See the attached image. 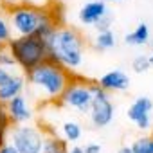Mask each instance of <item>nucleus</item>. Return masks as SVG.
I'll use <instances>...</instances> for the list:
<instances>
[{
  "instance_id": "13",
  "label": "nucleus",
  "mask_w": 153,
  "mask_h": 153,
  "mask_svg": "<svg viewBox=\"0 0 153 153\" xmlns=\"http://www.w3.org/2000/svg\"><path fill=\"white\" fill-rule=\"evenodd\" d=\"M149 40V29L144 22H140L131 33H128L124 36V42L126 45H131V47H140V45H146Z\"/></svg>"
},
{
  "instance_id": "1",
  "label": "nucleus",
  "mask_w": 153,
  "mask_h": 153,
  "mask_svg": "<svg viewBox=\"0 0 153 153\" xmlns=\"http://www.w3.org/2000/svg\"><path fill=\"white\" fill-rule=\"evenodd\" d=\"M47 52H49V61L58 63L59 67L72 72L83 63L85 40L78 29L58 27L47 40Z\"/></svg>"
},
{
  "instance_id": "14",
  "label": "nucleus",
  "mask_w": 153,
  "mask_h": 153,
  "mask_svg": "<svg viewBox=\"0 0 153 153\" xmlns=\"http://www.w3.org/2000/svg\"><path fill=\"white\" fill-rule=\"evenodd\" d=\"M67 151H68V142L63 137H58L54 133L43 137L42 153H67Z\"/></svg>"
},
{
  "instance_id": "9",
  "label": "nucleus",
  "mask_w": 153,
  "mask_h": 153,
  "mask_svg": "<svg viewBox=\"0 0 153 153\" xmlns=\"http://www.w3.org/2000/svg\"><path fill=\"white\" fill-rule=\"evenodd\" d=\"M97 87L105 92H124L130 88V76L121 68H114L101 76Z\"/></svg>"
},
{
  "instance_id": "4",
  "label": "nucleus",
  "mask_w": 153,
  "mask_h": 153,
  "mask_svg": "<svg viewBox=\"0 0 153 153\" xmlns=\"http://www.w3.org/2000/svg\"><path fill=\"white\" fill-rule=\"evenodd\" d=\"M52 22L45 7L18 4L9 9V25L16 36H31L42 24Z\"/></svg>"
},
{
  "instance_id": "3",
  "label": "nucleus",
  "mask_w": 153,
  "mask_h": 153,
  "mask_svg": "<svg viewBox=\"0 0 153 153\" xmlns=\"http://www.w3.org/2000/svg\"><path fill=\"white\" fill-rule=\"evenodd\" d=\"M7 47H9V51L15 58V63L25 74L49 59L47 42L34 36V34H31V36H13L11 42L7 43Z\"/></svg>"
},
{
  "instance_id": "17",
  "label": "nucleus",
  "mask_w": 153,
  "mask_h": 153,
  "mask_svg": "<svg viewBox=\"0 0 153 153\" xmlns=\"http://www.w3.org/2000/svg\"><path fill=\"white\" fill-rule=\"evenodd\" d=\"M9 130H11V121H9V115H7V108H6L4 103H0V146L6 144Z\"/></svg>"
},
{
  "instance_id": "18",
  "label": "nucleus",
  "mask_w": 153,
  "mask_h": 153,
  "mask_svg": "<svg viewBox=\"0 0 153 153\" xmlns=\"http://www.w3.org/2000/svg\"><path fill=\"white\" fill-rule=\"evenodd\" d=\"M130 148L133 153H153V135L139 137L137 140H133V144Z\"/></svg>"
},
{
  "instance_id": "21",
  "label": "nucleus",
  "mask_w": 153,
  "mask_h": 153,
  "mask_svg": "<svg viewBox=\"0 0 153 153\" xmlns=\"http://www.w3.org/2000/svg\"><path fill=\"white\" fill-rule=\"evenodd\" d=\"M0 67H4V68H9V67H16L15 63V58L9 51L7 45H0Z\"/></svg>"
},
{
  "instance_id": "23",
  "label": "nucleus",
  "mask_w": 153,
  "mask_h": 153,
  "mask_svg": "<svg viewBox=\"0 0 153 153\" xmlns=\"http://www.w3.org/2000/svg\"><path fill=\"white\" fill-rule=\"evenodd\" d=\"M83 151H85V153H101V146L96 144V142H90V144H87V146L83 148Z\"/></svg>"
},
{
  "instance_id": "12",
  "label": "nucleus",
  "mask_w": 153,
  "mask_h": 153,
  "mask_svg": "<svg viewBox=\"0 0 153 153\" xmlns=\"http://www.w3.org/2000/svg\"><path fill=\"white\" fill-rule=\"evenodd\" d=\"M24 88H25V78L22 74H11V78L4 85H0V103L7 105L13 97L20 96Z\"/></svg>"
},
{
  "instance_id": "24",
  "label": "nucleus",
  "mask_w": 153,
  "mask_h": 153,
  "mask_svg": "<svg viewBox=\"0 0 153 153\" xmlns=\"http://www.w3.org/2000/svg\"><path fill=\"white\" fill-rule=\"evenodd\" d=\"M11 74L13 72H9L7 68H4V67H0V85H4L9 78H11Z\"/></svg>"
},
{
  "instance_id": "29",
  "label": "nucleus",
  "mask_w": 153,
  "mask_h": 153,
  "mask_svg": "<svg viewBox=\"0 0 153 153\" xmlns=\"http://www.w3.org/2000/svg\"><path fill=\"white\" fill-rule=\"evenodd\" d=\"M20 4H29V6H36V0H20Z\"/></svg>"
},
{
  "instance_id": "2",
  "label": "nucleus",
  "mask_w": 153,
  "mask_h": 153,
  "mask_svg": "<svg viewBox=\"0 0 153 153\" xmlns=\"http://www.w3.org/2000/svg\"><path fill=\"white\" fill-rule=\"evenodd\" d=\"M27 79L36 90L43 92L47 99L59 101L61 94L65 92L67 85L72 79V72L47 59L42 65L34 67L31 72H27Z\"/></svg>"
},
{
  "instance_id": "27",
  "label": "nucleus",
  "mask_w": 153,
  "mask_h": 153,
  "mask_svg": "<svg viewBox=\"0 0 153 153\" xmlns=\"http://www.w3.org/2000/svg\"><path fill=\"white\" fill-rule=\"evenodd\" d=\"M67 153H85L83 151V148L81 146H72V148H68V151Z\"/></svg>"
},
{
  "instance_id": "10",
  "label": "nucleus",
  "mask_w": 153,
  "mask_h": 153,
  "mask_svg": "<svg viewBox=\"0 0 153 153\" xmlns=\"http://www.w3.org/2000/svg\"><path fill=\"white\" fill-rule=\"evenodd\" d=\"M6 108H7V115H9V121H11V124H27L31 119H33V112H31V108H29V103H27V99H25V96H16V97H13L7 105H6Z\"/></svg>"
},
{
  "instance_id": "15",
  "label": "nucleus",
  "mask_w": 153,
  "mask_h": 153,
  "mask_svg": "<svg viewBox=\"0 0 153 153\" xmlns=\"http://www.w3.org/2000/svg\"><path fill=\"white\" fill-rule=\"evenodd\" d=\"M61 131H63V139L67 142H78L83 135V128L79 123L76 121H65L61 124Z\"/></svg>"
},
{
  "instance_id": "6",
  "label": "nucleus",
  "mask_w": 153,
  "mask_h": 153,
  "mask_svg": "<svg viewBox=\"0 0 153 153\" xmlns=\"http://www.w3.org/2000/svg\"><path fill=\"white\" fill-rule=\"evenodd\" d=\"M92 85L94 83H88L85 79H78V81L70 79V83L67 85L59 101L70 108H76L78 112L87 114V112H90V105H92V97H94Z\"/></svg>"
},
{
  "instance_id": "11",
  "label": "nucleus",
  "mask_w": 153,
  "mask_h": 153,
  "mask_svg": "<svg viewBox=\"0 0 153 153\" xmlns=\"http://www.w3.org/2000/svg\"><path fill=\"white\" fill-rule=\"evenodd\" d=\"M105 15H108V7L105 4V0H94V2H88L85 4L79 13H78V18L81 24L85 25H96Z\"/></svg>"
},
{
  "instance_id": "22",
  "label": "nucleus",
  "mask_w": 153,
  "mask_h": 153,
  "mask_svg": "<svg viewBox=\"0 0 153 153\" xmlns=\"http://www.w3.org/2000/svg\"><path fill=\"white\" fill-rule=\"evenodd\" d=\"M112 20H114V18H112V15L108 13V15H105V16H103V18H101V20H99L96 25H94V27L97 29V33H103V31H110Z\"/></svg>"
},
{
  "instance_id": "8",
  "label": "nucleus",
  "mask_w": 153,
  "mask_h": 153,
  "mask_svg": "<svg viewBox=\"0 0 153 153\" xmlns=\"http://www.w3.org/2000/svg\"><path fill=\"white\" fill-rule=\"evenodd\" d=\"M153 110V101L146 96L142 97H137L131 106L128 108V119L133 121L137 124V128L140 130H148L151 126V117H149V112Z\"/></svg>"
},
{
  "instance_id": "26",
  "label": "nucleus",
  "mask_w": 153,
  "mask_h": 153,
  "mask_svg": "<svg viewBox=\"0 0 153 153\" xmlns=\"http://www.w3.org/2000/svg\"><path fill=\"white\" fill-rule=\"evenodd\" d=\"M0 4H2L4 7H7V9H11V7L20 4V0H0Z\"/></svg>"
},
{
  "instance_id": "28",
  "label": "nucleus",
  "mask_w": 153,
  "mask_h": 153,
  "mask_svg": "<svg viewBox=\"0 0 153 153\" xmlns=\"http://www.w3.org/2000/svg\"><path fill=\"white\" fill-rule=\"evenodd\" d=\"M117 153H133V151H131V148H130V146H123Z\"/></svg>"
},
{
  "instance_id": "16",
  "label": "nucleus",
  "mask_w": 153,
  "mask_h": 153,
  "mask_svg": "<svg viewBox=\"0 0 153 153\" xmlns=\"http://www.w3.org/2000/svg\"><path fill=\"white\" fill-rule=\"evenodd\" d=\"M94 47L97 51H108L112 47H115V34L110 31H103V33H97L96 40H94Z\"/></svg>"
},
{
  "instance_id": "19",
  "label": "nucleus",
  "mask_w": 153,
  "mask_h": 153,
  "mask_svg": "<svg viewBox=\"0 0 153 153\" xmlns=\"http://www.w3.org/2000/svg\"><path fill=\"white\" fill-rule=\"evenodd\" d=\"M13 38V31L9 25V20L0 15V45H7Z\"/></svg>"
},
{
  "instance_id": "5",
  "label": "nucleus",
  "mask_w": 153,
  "mask_h": 153,
  "mask_svg": "<svg viewBox=\"0 0 153 153\" xmlns=\"http://www.w3.org/2000/svg\"><path fill=\"white\" fill-rule=\"evenodd\" d=\"M11 144L18 153H42L43 148V130L31 124H16L9 130Z\"/></svg>"
},
{
  "instance_id": "30",
  "label": "nucleus",
  "mask_w": 153,
  "mask_h": 153,
  "mask_svg": "<svg viewBox=\"0 0 153 153\" xmlns=\"http://www.w3.org/2000/svg\"><path fill=\"white\" fill-rule=\"evenodd\" d=\"M148 61H149V67H153V52L148 54Z\"/></svg>"
},
{
  "instance_id": "20",
  "label": "nucleus",
  "mask_w": 153,
  "mask_h": 153,
  "mask_svg": "<svg viewBox=\"0 0 153 153\" xmlns=\"http://www.w3.org/2000/svg\"><path fill=\"white\" fill-rule=\"evenodd\" d=\"M131 68H133V72H137V74L148 72V70L151 68V67H149V61H148V54H139V56H135L133 61H131Z\"/></svg>"
},
{
  "instance_id": "7",
  "label": "nucleus",
  "mask_w": 153,
  "mask_h": 153,
  "mask_svg": "<svg viewBox=\"0 0 153 153\" xmlns=\"http://www.w3.org/2000/svg\"><path fill=\"white\" fill-rule=\"evenodd\" d=\"M92 92H94V97H92V105H90V121L96 128H105L112 123L114 119V103L110 101L108 94L97 87V83L92 85Z\"/></svg>"
},
{
  "instance_id": "31",
  "label": "nucleus",
  "mask_w": 153,
  "mask_h": 153,
  "mask_svg": "<svg viewBox=\"0 0 153 153\" xmlns=\"http://www.w3.org/2000/svg\"><path fill=\"white\" fill-rule=\"evenodd\" d=\"M110 2H121V0H110Z\"/></svg>"
},
{
  "instance_id": "25",
  "label": "nucleus",
  "mask_w": 153,
  "mask_h": 153,
  "mask_svg": "<svg viewBox=\"0 0 153 153\" xmlns=\"http://www.w3.org/2000/svg\"><path fill=\"white\" fill-rule=\"evenodd\" d=\"M0 153H18V151L13 148V144H11V142H6L4 146H0Z\"/></svg>"
}]
</instances>
